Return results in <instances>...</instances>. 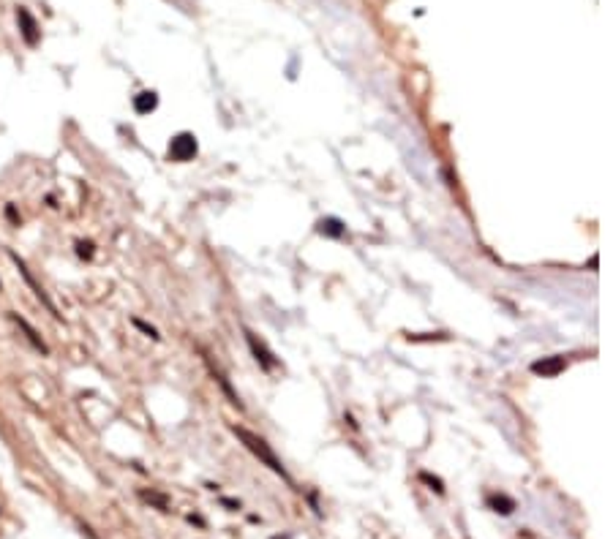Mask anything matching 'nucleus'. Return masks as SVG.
<instances>
[{
  "label": "nucleus",
  "instance_id": "nucleus-1",
  "mask_svg": "<svg viewBox=\"0 0 613 539\" xmlns=\"http://www.w3.org/2000/svg\"><path fill=\"white\" fill-rule=\"evenodd\" d=\"M232 433H234V436H237V439L246 444V449H248V452H254V455H257L259 460H262V463H264L270 472H276V474L281 476L284 482H289V485H292V476L287 474L284 463L276 458V452L270 449V444H267L262 436L251 433V431H248V428H243V425H232Z\"/></svg>",
  "mask_w": 613,
  "mask_h": 539
},
{
  "label": "nucleus",
  "instance_id": "nucleus-2",
  "mask_svg": "<svg viewBox=\"0 0 613 539\" xmlns=\"http://www.w3.org/2000/svg\"><path fill=\"white\" fill-rule=\"evenodd\" d=\"M8 259H11L14 264H17V270H19V275L25 278V284L31 286V291H33V294H35V300H38V303H41V305H44V308H47V311L52 314V316H55V319H61V314H58V308H55V303H52V300H49V294L44 291V286H38V284H35V278H33V275H31V270H28V264H25V262H22L19 256L14 254V251H8Z\"/></svg>",
  "mask_w": 613,
  "mask_h": 539
},
{
  "label": "nucleus",
  "instance_id": "nucleus-3",
  "mask_svg": "<svg viewBox=\"0 0 613 539\" xmlns=\"http://www.w3.org/2000/svg\"><path fill=\"white\" fill-rule=\"evenodd\" d=\"M196 150H199V147H196V136L194 134H189V131L172 136V142H169V159L177 161V163L191 161L196 156Z\"/></svg>",
  "mask_w": 613,
  "mask_h": 539
},
{
  "label": "nucleus",
  "instance_id": "nucleus-4",
  "mask_svg": "<svg viewBox=\"0 0 613 539\" xmlns=\"http://www.w3.org/2000/svg\"><path fill=\"white\" fill-rule=\"evenodd\" d=\"M17 19H19V31H22L25 44H28V47H35V44H38V38H41V31H38L35 17H33L25 6H19V8H17Z\"/></svg>",
  "mask_w": 613,
  "mask_h": 539
},
{
  "label": "nucleus",
  "instance_id": "nucleus-5",
  "mask_svg": "<svg viewBox=\"0 0 613 539\" xmlns=\"http://www.w3.org/2000/svg\"><path fill=\"white\" fill-rule=\"evenodd\" d=\"M246 341H248L251 354H254V360H257L259 365H262L264 371H273V368H276V357H273V351L264 346V341H259L251 330H246Z\"/></svg>",
  "mask_w": 613,
  "mask_h": 539
},
{
  "label": "nucleus",
  "instance_id": "nucleus-6",
  "mask_svg": "<svg viewBox=\"0 0 613 539\" xmlns=\"http://www.w3.org/2000/svg\"><path fill=\"white\" fill-rule=\"evenodd\" d=\"M564 368H567V360H564V357H543V360L532 362V373H537V376H543V379L559 376Z\"/></svg>",
  "mask_w": 613,
  "mask_h": 539
},
{
  "label": "nucleus",
  "instance_id": "nucleus-7",
  "mask_svg": "<svg viewBox=\"0 0 613 539\" xmlns=\"http://www.w3.org/2000/svg\"><path fill=\"white\" fill-rule=\"evenodd\" d=\"M317 232H319L322 237H330V240H341V237L347 234V226H344L341 218L327 216V218H319V221H317Z\"/></svg>",
  "mask_w": 613,
  "mask_h": 539
},
{
  "label": "nucleus",
  "instance_id": "nucleus-8",
  "mask_svg": "<svg viewBox=\"0 0 613 539\" xmlns=\"http://www.w3.org/2000/svg\"><path fill=\"white\" fill-rule=\"evenodd\" d=\"M11 321H17V324H19V330L25 332V338H28V341H31L33 346H35V349L41 351V354H49V346H47L44 341H41V335H38V332L33 330V327H31V321H25V319L19 316V314H11Z\"/></svg>",
  "mask_w": 613,
  "mask_h": 539
},
{
  "label": "nucleus",
  "instance_id": "nucleus-9",
  "mask_svg": "<svg viewBox=\"0 0 613 539\" xmlns=\"http://www.w3.org/2000/svg\"><path fill=\"white\" fill-rule=\"evenodd\" d=\"M156 106H159V95L153 93V90H142L139 95H134V109H136V115H150V112H156Z\"/></svg>",
  "mask_w": 613,
  "mask_h": 539
},
{
  "label": "nucleus",
  "instance_id": "nucleus-10",
  "mask_svg": "<svg viewBox=\"0 0 613 539\" xmlns=\"http://www.w3.org/2000/svg\"><path fill=\"white\" fill-rule=\"evenodd\" d=\"M488 507L493 509V512H499V515H513L518 509L516 499H510V496H504V493H491L488 496Z\"/></svg>",
  "mask_w": 613,
  "mask_h": 539
},
{
  "label": "nucleus",
  "instance_id": "nucleus-11",
  "mask_svg": "<svg viewBox=\"0 0 613 539\" xmlns=\"http://www.w3.org/2000/svg\"><path fill=\"white\" fill-rule=\"evenodd\" d=\"M213 376H216V381H218V384L224 387V392H226V395H229V403H232V406H237V409H243V403H240V398H237V395L232 392V387H229V381L224 379V373H218V371L213 368Z\"/></svg>",
  "mask_w": 613,
  "mask_h": 539
},
{
  "label": "nucleus",
  "instance_id": "nucleus-12",
  "mask_svg": "<svg viewBox=\"0 0 613 539\" xmlns=\"http://www.w3.org/2000/svg\"><path fill=\"white\" fill-rule=\"evenodd\" d=\"M420 482H425V485H431V490H436L439 496L445 493V482H442L439 476L428 474V472H420Z\"/></svg>",
  "mask_w": 613,
  "mask_h": 539
},
{
  "label": "nucleus",
  "instance_id": "nucleus-13",
  "mask_svg": "<svg viewBox=\"0 0 613 539\" xmlns=\"http://www.w3.org/2000/svg\"><path fill=\"white\" fill-rule=\"evenodd\" d=\"M134 327H136V330H142V332H145L148 338H153V341H159V338H161V335H159V330H156V327H150V324H145L142 319H134Z\"/></svg>",
  "mask_w": 613,
  "mask_h": 539
},
{
  "label": "nucleus",
  "instance_id": "nucleus-14",
  "mask_svg": "<svg viewBox=\"0 0 613 539\" xmlns=\"http://www.w3.org/2000/svg\"><path fill=\"white\" fill-rule=\"evenodd\" d=\"M77 254L82 256V259H93V254H96V251H93V243H90V240H79V243H77Z\"/></svg>",
  "mask_w": 613,
  "mask_h": 539
},
{
  "label": "nucleus",
  "instance_id": "nucleus-15",
  "mask_svg": "<svg viewBox=\"0 0 613 539\" xmlns=\"http://www.w3.org/2000/svg\"><path fill=\"white\" fill-rule=\"evenodd\" d=\"M142 499H145V501L159 504V509H166V499H164V496H156V493H142Z\"/></svg>",
  "mask_w": 613,
  "mask_h": 539
},
{
  "label": "nucleus",
  "instance_id": "nucleus-16",
  "mask_svg": "<svg viewBox=\"0 0 613 539\" xmlns=\"http://www.w3.org/2000/svg\"><path fill=\"white\" fill-rule=\"evenodd\" d=\"M221 504H224V507H232V509H240V501H234V499H221Z\"/></svg>",
  "mask_w": 613,
  "mask_h": 539
},
{
  "label": "nucleus",
  "instance_id": "nucleus-17",
  "mask_svg": "<svg viewBox=\"0 0 613 539\" xmlns=\"http://www.w3.org/2000/svg\"><path fill=\"white\" fill-rule=\"evenodd\" d=\"M273 539H292L289 534H284V537H273Z\"/></svg>",
  "mask_w": 613,
  "mask_h": 539
},
{
  "label": "nucleus",
  "instance_id": "nucleus-18",
  "mask_svg": "<svg viewBox=\"0 0 613 539\" xmlns=\"http://www.w3.org/2000/svg\"><path fill=\"white\" fill-rule=\"evenodd\" d=\"M0 289H3V284H0Z\"/></svg>",
  "mask_w": 613,
  "mask_h": 539
}]
</instances>
